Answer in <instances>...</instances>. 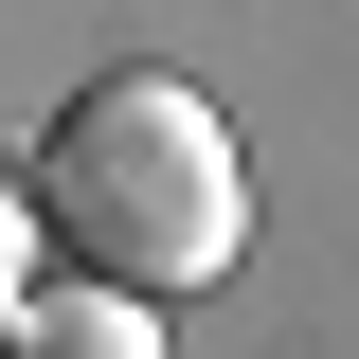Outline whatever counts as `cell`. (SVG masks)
<instances>
[{"label": "cell", "mask_w": 359, "mask_h": 359, "mask_svg": "<svg viewBox=\"0 0 359 359\" xmlns=\"http://www.w3.org/2000/svg\"><path fill=\"white\" fill-rule=\"evenodd\" d=\"M0 341H36V359H144V341H162V306L108 287V269H36V287L0 306Z\"/></svg>", "instance_id": "obj_2"}, {"label": "cell", "mask_w": 359, "mask_h": 359, "mask_svg": "<svg viewBox=\"0 0 359 359\" xmlns=\"http://www.w3.org/2000/svg\"><path fill=\"white\" fill-rule=\"evenodd\" d=\"M18 287H36V180L0 162V306H18Z\"/></svg>", "instance_id": "obj_3"}, {"label": "cell", "mask_w": 359, "mask_h": 359, "mask_svg": "<svg viewBox=\"0 0 359 359\" xmlns=\"http://www.w3.org/2000/svg\"><path fill=\"white\" fill-rule=\"evenodd\" d=\"M36 233L72 269H108V287H144V306H198L233 252H252V162H233V108L198 72H90L72 108L36 126Z\"/></svg>", "instance_id": "obj_1"}]
</instances>
